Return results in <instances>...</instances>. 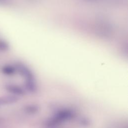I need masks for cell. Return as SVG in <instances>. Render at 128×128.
Listing matches in <instances>:
<instances>
[{"instance_id": "5b68a950", "label": "cell", "mask_w": 128, "mask_h": 128, "mask_svg": "<svg viewBox=\"0 0 128 128\" xmlns=\"http://www.w3.org/2000/svg\"><path fill=\"white\" fill-rule=\"evenodd\" d=\"M2 72L6 75H12L16 72V68L10 65L4 66L2 68Z\"/></svg>"}, {"instance_id": "8992f818", "label": "cell", "mask_w": 128, "mask_h": 128, "mask_svg": "<svg viewBox=\"0 0 128 128\" xmlns=\"http://www.w3.org/2000/svg\"><path fill=\"white\" fill-rule=\"evenodd\" d=\"M8 48V44L2 40H0V50L5 51Z\"/></svg>"}, {"instance_id": "7a4b0ae2", "label": "cell", "mask_w": 128, "mask_h": 128, "mask_svg": "<svg viewBox=\"0 0 128 128\" xmlns=\"http://www.w3.org/2000/svg\"><path fill=\"white\" fill-rule=\"evenodd\" d=\"M7 90L11 93L16 95H22L24 92L22 88L16 85H9L6 87Z\"/></svg>"}, {"instance_id": "52a82bcc", "label": "cell", "mask_w": 128, "mask_h": 128, "mask_svg": "<svg viewBox=\"0 0 128 128\" xmlns=\"http://www.w3.org/2000/svg\"><path fill=\"white\" fill-rule=\"evenodd\" d=\"M80 123L84 126H88L90 124V121L86 118H83L80 120Z\"/></svg>"}, {"instance_id": "6da1fadb", "label": "cell", "mask_w": 128, "mask_h": 128, "mask_svg": "<svg viewBox=\"0 0 128 128\" xmlns=\"http://www.w3.org/2000/svg\"><path fill=\"white\" fill-rule=\"evenodd\" d=\"M74 116V113L69 109H62L56 112L53 118L59 124L60 122L68 121L72 119Z\"/></svg>"}, {"instance_id": "3957f363", "label": "cell", "mask_w": 128, "mask_h": 128, "mask_svg": "<svg viewBox=\"0 0 128 128\" xmlns=\"http://www.w3.org/2000/svg\"><path fill=\"white\" fill-rule=\"evenodd\" d=\"M25 87L28 91L31 92H35L36 90V86L33 80H26L25 83Z\"/></svg>"}, {"instance_id": "277c9868", "label": "cell", "mask_w": 128, "mask_h": 128, "mask_svg": "<svg viewBox=\"0 0 128 128\" xmlns=\"http://www.w3.org/2000/svg\"><path fill=\"white\" fill-rule=\"evenodd\" d=\"M39 107L36 104H30L25 108V110L26 112L30 114H34L39 111Z\"/></svg>"}]
</instances>
